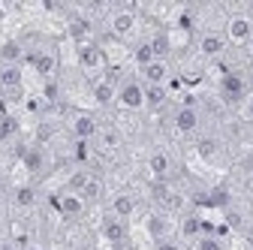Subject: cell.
I'll return each instance as SVG.
<instances>
[{
  "instance_id": "1",
  "label": "cell",
  "mask_w": 253,
  "mask_h": 250,
  "mask_svg": "<svg viewBox=\"0 0 253 250\" xmlns=\"http://www.w3.org/2000/svg\"><path fill=\"white\" fill-rule=\"evenodd\" d=\"M79 67H82L84 76H90V82L103 79V73H106V67H109L106 51H103L97 42L82 40V42H79Z\"/></svg>"
},
{
  "instance_id": "2",
  "label": "cell",
  "mask_w": 253,
  "mask_h": 250,
  "mask_svg": "<svg viewBox=\"0 0 253 250\" xmlns=\"http://www.w3.org/2000/svg\"><path fill=\"white\" fill-rule=\"evenodd\" d=\"M106 27H109V34L115 40H130L136 30H139V12L130 9V6H118V9L109 12Z\"/></svg>"
},
{
  "instance_id": "3",
  "label": "cell",
  "mask_w": 253,
  "mask_h": 250,
  "mask_svg": "<svg viewBox=\"0 0 253 250\" xmlns=\"http://www.w3.org/2000/svg\"><path fill=\"white\" fill-rule=\"evenodd\" d=\"M115 103L121 109H126V112L145 109V84H142V79H124L118 84V100Z\"/></svg>"
},
{
  "instance_id": "4",
  "label": "cell",
  "mask_w": 253,
  "mask_h": 250,
  "mask_svg": "<svg viewBox=\"0 0 253 250\" xmlns=\"http://www.w3.org/2000/svg\"><path fill=\"white\" fill-rule=\"evenodd\" d=\"M0 93H3L6 100H21V93H24L21 64H6V60H0Z\"/></svg>"
},
{
  "instance_id": "5",
  "label": "cell",
  "mask_w": 253,
  "mask_h": 250,
  "mask_svg": "<svg viewBox=\"0 0 253 250\" xmlns=\"http://www.w3.org/2000/svg\"><path fill=\"white\" fill-rule=\"evenodd\" d=\"M226 42L232 45H247L253 40V21L247 18V12H235L226 18V30H223Z\"/></svg>"
},
{
  "instance_id": "6",
  "label": "cell",
  "mask_w": 253,
  "mask_h": 250,
  "mask_svg": "<svg viewBox=\"0 0 253 250\" xmlns=\"http://www.w3.org/2000/svg\"><path fill=\"white\" fill-rule=\"evenodd\" d=\"M220 97L226 103H244L250 93H247V79L241 73H226L220 79Z\"/></svg>"
},
{
  "instance_id": "7",
  "label": "cell",
  "mask_w": 253,
  "mask_h": 250,
  "mask_svg": "<svg viewBox=\"0 0 253 250\" xmlns=\"http://www.w3.org/2000/svg\"><path fill=\"white\" fill-rule=\"evenodd\" d=\"M226 45H229V42H226V37H223V30H202V37H199V42H196L199 54L208 57V60L223 57Z\"/></svg>"
},
{
  "instance_id": "8",
  "label": "cell",
  "mask_w": 253,
  "mask_h": 250,
  "mask_svg": "<svg viewBox=\"0 0 253 250\" xmlns=\"http://www.w3.org/2000/svg\"><path fill=\"white\" fill-rule=\"evenodd\" d=\"M172 124H175V130H178L181 136H196L199 127H202V118H199V112H196L193 106H181V109L175 112Z\"/></svg>"
},
{
  "instance_id": "9",
  "label": "cell",
  "mask_w": 253,
  "mask_h": 250,
  "mask_svg": "<svg viewBox=\"0 0 253 250\" xmlns=\"http://www.w3.org/2000/svg\"><path fill=\"white\" fill-rule=\"evenodd\" d=\"M70 130H73L76 139L93 142V139H97V133H100V121L93 118V115H87V112H79V115L70 121Z\"/></svg>"
},
{
  "instance_id": "10",
  "label": "cell",
  "mask_w": 253,
  "mask_h": 250,
  "mask_svg": "<svg viewBox=\"0 0 253 250\" xmlns=\"http://www.w3.org/2000/svg\"><path fill=\"white\" fill-rule=\"evenodd\" d=\"M90 97L97 106H112L118 100V82L112 76H103L97 82H90Z\"/></svg>"
},
{
  "instance_id": "11",
  "label": "cell",
  "mask_w": 253,
  "mask_h": 250,
  "mask_svg": "<svg viewBox=\"0 0 253 250\" xmlns=\"http://www.w3.org/2000/svg\"><path fill=\"white\" fill-rule=\"evenodd\" d=\"M148 172H151L154 181L166 184V181L172 178V157H169L166 151H151V157H148Z\"/></svg>"
},
{
  "instance_id": "12",
  "label": "cell",
  "mask_w": 253,
  "mask_h": 250,
  "mask_svg": "<svg viewBox=\"0 0 253 250\" xmlns=\"http://www.w3.org/2000/svg\"><path fill=\"white\" fill-rule=\"evenodd\" d=\"M54 205H57V211L63 214V217H70V220H79V217L84 214V199L79 196V193H70V190H63L57 199H54Z\"/></svg>"
},
{
  "instance_id": "13",
  "label": "cell",
  "mask_w": 253,
  "mask_h": 250,
  "mask_svg": "<svg viewBox=\"0 0 253 250\" xmlns=\"http://www.w3.org/2000/svg\"><path fill=\"white\" fill-rule=\"evenodd\" d=\"M169 76H172L169 60H151L148 67H142V84H160V87H166Z\"/></svg>"
},
{
  "instance_id": "14",
  "label": "cell",
  "mask_w": 253,
  "mask_h": 250,
  "mask_svg": "<svg viewBox=\"0 0 253 250\" xmlns=\"http://www.w3.org/2000/svg\"><path fill=\"white\" fill-rule=\"evenodd\" d=\"M139 202L133 193H115L112 196V217H118V220H130V217L136 214Z\"/></svg>"
},
{
  "instance_id": "15",
  "label": "cell",
  "mask_w": 253,
  "mask_h": 250,
  "mask_svg": "<svg viewBox=\"0 0 253 250\" xmlns=\"http://www.w3.org/2000/svg\"><path fill=\"white\" fill-rule=\"evenodd\" d=\"M100 232H103V238L109 244H124L126 241V220H118V217L109 214L103 220V226H100Z\"/></svg>"
},
{
  "instance_id": "16",
  "label": "cell",
  "mask_w": 253,
  "mask_h": 250,
  "mask_svg": "<svg viewBox=\"0 0 253 250\" xmlns=\"http://www.w3.org/2000/svg\"><path fill=\"white\" fill-rule=\"evenodd\" d=\"M30 60H34L37 73L45 76V79H51L54 70H57V57H54V51H34V54H30Z\"/></svg>"
},
{
  "instance_id": "17",
  "label": "cell",
  "mask_w": 253,
  "mask_h": 250,
  "mask_svg": "<svg viewBox=\"0 0 253 250\" xmlns=\"http://www.w3.org/2000/svg\"><path fill=\"white\" fill-rule=\"evenodd\" d=\"M103 193H106V187H103V181H100L97 175H90V178L84 181V187L79 190V196L84 199V205H90V202H100V199H103Z\"/></svg>"
},
{
  "instance_id": "18",
  "label": "cell",
  "mask_w": 253,
  "mask_h": 250,
  "mask_svg": "<svg viewBox=\"0 0 253 250\" xmlns=\"http://www.w3.org/2000/svg\"><path fill=\"white\" fill-rule=\"evenodd\" d=\"M166 100H169L166 87H160V84H145V106L148 109H160V106H166Z\"/></svg>"
},
{
  "instance_id": "19",
  "label": "cell",
  "mask_w": 253,
  "mask_h": 250,
  "mask_svg": "<svg viewBox=\"0 0 253 250\" xmlns=\"http://www.w3.org/2000/svg\"><path fill=\"white\" fill-rule=\"evenodd\" d=\"M148 229H151L154 241L166 238V232H169V217H166V214H151V217H148Z\"/></svg>"
},
{
  "instance_id": "20",
  "label": "cell",
  "mask_w": 253,
  "mask_h": 250,
  "mask_svg": "<svg viewBox=\"0 0 253 250\" xmlns=\"http://www.w3.org/2000/svg\"><path fill=\"white\" fill-rule=\"evenodd\" d=\"M15 133H18V121H15L12 115H0V145L12 142Z\"/></svg>"
},
{
  "instance_id": "21",
  "label": "cell",
  "mask_w": 253,
  "mask_h": 250,
  "mask_svg": "<svg viewBox=\"0 0 253 250\" xmlns=\"http://www.w3.org/2000/svg\"><path fill=\"white\" fill-rule=\"evenodd\" d=\"M21 54H24V48L15 40H9V42L0 45V60H6V64H21Z\"/></svg>"
},
{
  "instance_id": "22",
  "label": "cell",
  "mask_w": 253,
  "mask_h": 250,
  "mask_svg": "<svg viewBox=\"0 0 253 250\" xmlns=\"http://www.w3.org/2000/svg\"><path fill=\"white\" fill-rule=\"evenodd\" d=\"M181 235L184 238H199V235H205V226H202V220H199V217H184V220H181Z\"/></svg>"
},
{
  "instance_id": "23",
  "label": "cell",
  "mask_w": 253,
  "mask_h": 250,
  "mask_svg": "<svg viewBox=\"0 0 253 250\" xmlns=\"http://www.w3.org/2000/svg\"><path fill=\"white\" fill-rule=\"evenodd\" d=\"M133 60L139 64V70H142V67H148L151 60H157V54H154V48H151V42H148V40H142V42L133 48Z\"/></svg>"
},
{
  "instance_id": "24",
  "label": "cell",
  "mask_w": 253,
  "mask_h": 250,
  "mask_svg": "<svg viewBox=\"0 0 253 250\" xmlns=\"http://www.w3.org/2000/svg\"><path fill=\"white\" fill-rule=\"evenodd\" d=\"M157 202H160L166 211H172V208H178V205H181V199L175 196V190H169L166 184H160V187H157Z\"/></svg>"
},
{
  "instance_id": "25",
  "label": "cell",
  "mask_w": 253,
  "mask_h": 250,
  "mask_svg": "<svg viewBox=\"0 0 253 250\" xmlns=\"http://www.w3.org/2000/svg\"><path fill=\"white\" fill-rule=\"evenodd\" d=\"M196 148H199V157H202V160H214L217 154H220V142H217L214 136L199 139V145H196Z\"/></svg>"
},
{
  "instance_id": "26",
  "label": "cell",
  "mask_w": 253,
  "mask_h": 250,
  "mask_svg": "<svg viewBox=\"0 0 253 250\" xmlns=\"http://www.w3.org/2000/svg\"><path fill=\"white\" fill-rule=\"evenodd\" d=\"M18 208H30V205H34L37 202V190H34V187H30V184H24V187H18V190H15V199H12Z\"/></svg>"
},
{
  "instance_id": "27",
  "label": "cell",
  "mask_w": 253,
  "mask_h": 250,
  "mask_svg": "<svg viewBox=\"0 0 253 250\" xmlns=\"http://www.w3.org/2000/svg\"><path fill=\"white\" fill-rule=\"evenodd\" d=\"M193 250H223V241H220L217 235H199L196 241H193Z\"/></svg>"
},
{
  "instance_id": "28",
  "label": "cell",
  "mask_w": 253,
  "mask_h": 250,
  "mask_svg": "<svg viewBox=\"0 0 253 250\" xmlns=\"http://www.w3.org/2000/svg\"><path fill=\"white\" fill-rule=\"evenodd\" d=\"M97 139H100V145H103L106 151H112V148H118V145H121V136H118V130H103V127H100Z\"/></svg>"
},
{
  "instance_id": "29",
  "label": "cell",
  "mask_w": 253,
  "mask_h": 250,
  "mask_svg": "<svg viewBox=\"0 0 253 250\" xmlns=\"http://www.w3.org/2000/svg\"><path fill=\"white\" fill-rule=\"evenodd\" d=\"M73 154H76V160H79V163L90 160V142H84V139H76V145H73Z\"/></svg>"
},
{
  "instance_id": "30",
  "label": "cell",
  "mask_w": 253,
  "mask_h": 250,
  "mask_svg": "<svg viewBox=\"0 0 253 250\" xmlns=\"http://www.w3.org/2000/svg\"><path fill=\"white\" fill-rule=\"evenodd\" d=\"M24 163H27V169H40V166H42V151H37V148L27 151V154H24Z\"/></svg>"
},
{
  "instance_id": "31",
  "label": "cell",
  "mask_w": 253,
  "mask_h": 250,
  "mask_svg": "<svg viewBox=\"0 0 253 250\" xmlns=\"http://www.w3.org/2000/svg\"><path fill=\"white\" fill-rule=\"evenodd\" d=\"M154 250H181V244L172 238H160V241H154Z\"/></svg>"
},
{
  "instance_id": "32",
  "label": "cell",
  "mask_w": 253,
  "mask_h": 250,
  "mask_svg": "<svg viewBox=\"0 0 253 250\" xmlns=\"http://www.w3.org/2000/svg\"><path fill=\"white\" fill-rule=\"evenodd\" d=\"M241 106H244V118H247V121L253 124V93H250V97H247V100H244Z\"/></svg>"
},
{
  "instance_id": "33",
  "label": "cell",
  "mask_w": 253,
  "mask_h": 250,
  "mask_svg": "<svg viewBox=\"0 0 253 250\" xmlns=\"http://www.w3.org/2000/svg\"><path fill=\"white\" fill-rule=\"evenodd\" d=\"M0 250H18V247H15L12 241H0Z\"/></svg>"
},
{
  "instance_id": "34",
  "label": "cell",
  "mask_w": 253,
  "mask_h": 250,
  "mask_svg": "<svg viewBox=\"0 0 253 250\" xmlns=\"http://www.w3.org/2000/svg\"><path fill=\"white\" fill-rule=\"evenodd\" d=\"M244 166H247V172H253V151L247 154V160H244Z\"/></svg>"
},
{
  "instance_id": "35",
  "label": "cell",
  "mask_w": 253,
  "mask_h": 250,
  "mask_svg": "<svg viewBox=\"0 0 253 250\" xmlns=\"http://www.w3.org/2000/svg\"><path fill=\"white\" fill-rule=\"evenodd\" d=\"M27 250H48V247H45V244H30Z\"/></svg>"
},
{
  "instance_id": "36",
  "label": "cell",
  "mask_w": 253,
  "mask_h": 250,
  "mask_svg": "<svg viewBox=\"0 0 253 250\" xmlns=\"http://www.w3.org/2000/svg\"><path fill=\"white\" fill-rule=\"evenodd\" d=\"M247 82L253 84V64H250V70H247Z\"/></svg>"
},
{
  "instance_id": "37",
  "label": "cell",
  "mask_w": 253,
  "mask_h": 250,
  "mask_svg": "<svg viewBox=\"0 0 253 250\" xmlns=\"http://www.w3.org/2000/svg\"><path fill=\"white\" fill-rule=\"evenodd\" d=\"M247 18H250V21H253V3H250V6H247Z\"/></svg>"
},
{
  "instance_id": "38",
  "label": "cell",
  "mask_w": 253,
  "mask_h": 250,
  "mask_svg": "<svg viewBox=\"0 0 253 250\" xmlns=\"http://www.w3.org/2000/svg\"><path fill=\"white\" fill-rule=\"evenodd\" d=\"M247 48H250V57H253V40H250V42H247Z\"/></svg>"
},
{
  "instance_id": "39",
  "label": "cell",
  "mask_w": 253,
  "mask_h": 250,
  "mask_svg": "<svg viewBox=\"0 0 253 250\" xmlns=\"http://www.w3.org/2000/svg\"><path fill=\"white\" fill-rule=\"evenodd\" d=\"M0 193H3V190H0Z\"/></svg>"
}]
</instances>
